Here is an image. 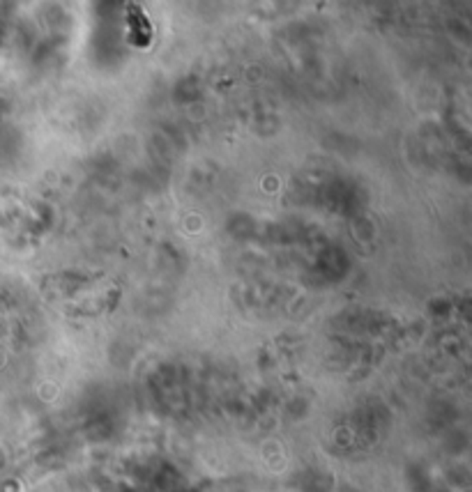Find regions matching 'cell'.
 Wrapping results in <instances>:
<instances>
[{
    "mask_svg": "<svg viewBox=\"0 0 472 492\" xmlns=\"http://www.w3.org/2000/svg\"><path fill=\"white\" fill-rule=\"evenodd\" d=\"M129 10H132V12L127 14V19H129V25H132V37H134L136 44H141V47H145V44L150 42V37H152L150 23H147V19H145L143 12L134 10V5H129Z\"/></svg>",
    "mask_w": 472,
    "mask_h": 492,
    "instance_id": "obj_1",
    "label": "cell"
}]
</instances>
